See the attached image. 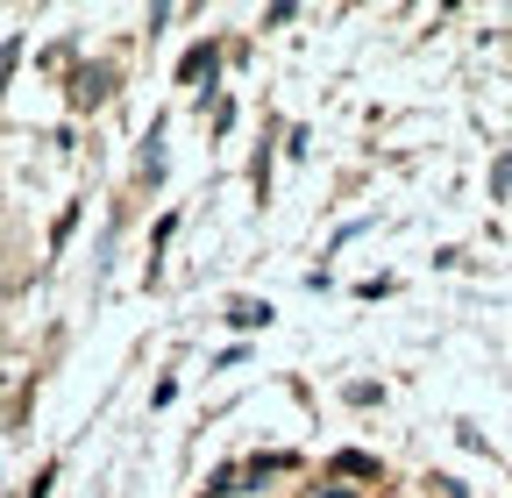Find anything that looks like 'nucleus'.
<instances>
[{
	"instance_id": "1",
	"label": "nucleus",
	"mask_w": 512,
	"mask_h": 498,
	"mask_svg": "<svg viewBox=\"0 0 512 498\" xmlns=\"http://www.w3.org/2000/svg\"><path fill=\"white\" fill-rule=\"evenodd\" d=\"M228 321H235V328H264V321H271V306H256V299H235V306H228Z\"/></svg>"
}]
</instances>
